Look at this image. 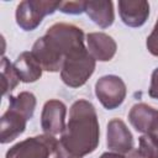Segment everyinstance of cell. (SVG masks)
Returning a JSON list of instances; mask_svg holds the SVG:
<instances>
[{"instance_id": "cell-7", "label": "cell", "mask_w": 158, "mask_h": 158, "mask_svg": "<svg viewBox=\"0 0 158 158\" xmlns=\"http://www.w3.org/2000/svg\"><path fill=\"white\" fill-rule=\"evenodd\" d=\"M65 115L67 106L64 102L57 99H52L44 102L41 114V127L44 133L56 136L62 135L65 130Z\"/></svg>"}, {"instance_id": "cell-6", "label": "cell", "mask_w": 158, "mask_h": 158, "mask_svg": "<svg viewBox=\"0 0 158 158\" xmlns=\"http://www.w3.org/2000/svg\"><path fill=\"white\" fill-rule=\"evenodd\" d=\"M126 94V84L117 75H104L95 83V95L107 110L117 109L123 102Z\"/></svg>"}, {"instance_id": "cell-20", "label": "cell", "mask_w": 158, "mask_h": 158, "mask_svg": "<svg viewBox=\"0 0 158 158\" xmlns=\"http://www.w3.org/2000/svg\"><path fill=\"white\" fill-rule=\"evenodd\" d=\"M148 94L151 98L158 100V68H156L151 77V85L148 89Z\"/></svg>"}, {"instance_id": "cell-23", "label": "cell", "mask_w": 158, "mask_h": 158, "mask_svg": "<svg viewBox=\"0 0 158 158\" xmlns=\"http://www.w3.org/2000/svg\"><path fill=\"white\" fill-rule=\"evenodd\" d=\"M152 133H154L156 135V137L158 138V122H157V125H156V127H154V130H153V132Z\"/></svg>"}, {"instance_id": "cell-17", "label": "cell", "mask_w": 158, "mask_h": 158, "mask_svg": "<svg viewBox=\"0 0 158 158\" xmlns=\"http://www.w3.org/2000/svg\"><path fill=\"white\" fill-rule=\"evenodd\" d=\"M138 153L143 158H158V138L154 133H143L138 139Z\"/></svg>"}, {"instance_id": "cell-2", "label": "cell", "mask_w": 158, "mask_h": 158, "mask_svg": "<svg viewBox=\"0 0 158 158\" xmlns=\"http://www.w3.org/2000/svg\"><path fill=\"white\" fill-rule=\"evenodd\" d=\"M84 49L83 30L72 23L58 22L33 43L31 53L43 70L56 73L62 70L67 58Z\"/></svg>"}, {"instance_id": "cell-22", "label": "cell", "mask_w": 158, "mask_h": 158, "mask_svg": "<svg viewBox=\"0 0 158 158\" xmlns=\"http://www.w3.org/2000/svg\"><path fill=\"white\" fill-rule=\"evenodd\" d=\"M126 157H127V158H143V157L138 153L137 149H132V151H130L128 153H126Z\"/></svg>"}, {"instance_id": "cell-9", "label": "cell", "mask_w": 158, "mask_h": 158, "mask_svg": "<svg viewBox=\"0 0 158 158\" xmlns=\"http://www.w3.org/2000/svg\"><path fill=\"white\" fill-rule=\"evenodd\" d=\"M118 14L128 27H141L149 16V4L144 0H120Z\"/></svg>"}, {"instance_id": "cell-14", "label": "cell", "mask_w": 158, "mask_h": 158, "mask_svg": "<svg viewBox=\"0 0 158 158\" xmlns=\"http://www.w3.org/2000/svg\"><path fill=\"white\" fill-rule=\"evenodd\" d=\"M85 12L90 17V20L101 28L110 27L115 20L114 4L110 0L86 1Z\"/></svg>"}, {"instance_id": "cell-3", "label": "cell", "mask_w": 158, "mask_h": 158, "mask_svg": "<svg viewBox=\"0 0 158 158\" xmlns=\"http://www.w3.org/2000/svg\"><path fill=\"white\" fill-rule=\"evenodd\" d=\"M95 59L88 52V48L80 51L65 59L62 70V81L70 88L83 86L95 70Z\"/></svg>"}, {"instance_id": "cell-19", "label": "cell", "mask_w": 158, "mask_h": 158, "mask_svg": "<svg viewBox=\"0 0 158 158\" xmlns=\"http://www.w3.org/2000/svg\"><path fill=\"white\" fill-rule=\"evenodd\" d=\"M146 46H147V49L151 54L158 57V20H157L151 35L147 37Z\"/></svg>"}, {"instance_id": "cell-11", "label": "cell", "mask_w": 158, "mask_h": 158, "mask_svg": "<svg viewBox=\"0 0 158 158\" xmlns=\"http://www.w3.org/2000/svg\"><path fill=\"white\" fill-rule=\"evenodd\" d=\"M28 118L16 109L9 107L1 116L0 126V142L9 143L23 133Z\"/></svg>"}, {"instance_id": "cell-15", "label": "cell", "mask_w": 158, "mask_h": 158, "mask_svg": "<svg viewBox=\"0 0 158 158\" xmlns=\"http://www.w3.org/2000/svg\"><path fill=\"white\" fill-rule=\"evenodd\" d=\"M36 104H37L36 96L30 91H21L15 96L10 95V98H9V107L19 110L28 120H31L33 116Z\"/></svg>"}, {"instance_id": "cell-5", "label": "cell", "mask_w": 158, "mask_h": 158, "mask_svg": "<svg viewBox=\"0 0 158 158\" xmlns=\"http://www.w3.org/2000/svg\"><path fill=\"white\" fill-rule=\"evenodd\" d=\"M54 136L43 133L26 138L14 144L5 154V158H49L57 147Z\"/></svg>"}, {"instance_id": "cell-1", "label": "cell", "mask_w": 158, "mask_h": 158, "mask_svg": "<svg viewBox=\"0 0 158 158\" xmlns=\"http://www.w3.org/2000/svg\"><path fill=\"white\" fill-rule=\"evenodd\" d=\"M100 142V127L94 105L84 99L73 102L69 120L60 135L54 158H83L93 153Z\"/></svg>"}, {"instance_id": "cell-4", "label": "cell", "mask_w": 158, "mask_h": 158, "mask_svg": "<svg viewBox=\"0 0 158 158\" xmlns=\"http://www.w3.org/2000/svg\"><path fill=\"white\" fill-rule=\"evenodd\" d=\"M62 1H44V0H25L16 7V23L23 31H33L42 22L43 17L52 15L59 10Z\"/></svg>"}, {"instance_id": "cell-12", "label": "cell", "mask_w": 158, "mask_h": 158, "mask_svg": "<svg viewBox=\"0 0 158 158\" xmlns=\"http://www.w3.org/2000/svg\"><path fill=\"white\" fill-rule=\"evenodd\" d=\"M128 121L137 132L151 133L158 122V110L144 102L135 104L128 112Z\"/></svg>"}, {"instance_id": "cell-8", "label": "cell", "mask_w": 158, "mask_h": 158, "mask_svg": "<svg viewBox=\"0 0 158 158\" xmlns=\"http://www.w3.org/2000/svg\"><path fill=\"white\" fill-rule=\"evenodd\" d=\"M106 144L111 152L126 154L133 149V137L121 118H112L107 123Z\"/></svg>"}, {"instance_id": "cell-13", "label": "cell", "mask_w": 158, "mask_h": 158, "mask_svg": "<svg viewBox=\"0 0 158 158\" xmlns=\"http://www.w3.org/2000/svg\"><path fill=\"white\" fill-rule=\"evenodd\" d=\"M14 68L17 73L20 81L35 83L42 77V67L30 52H22L14 62Z\"/></svg>"}, {"instance_id": "cell-18", "label": "cell", "mask_w": 158, "mask_h": 158, "mask_svg": "<svg viewBox=\"0 0 158 158\" xmlns=\"http://www.w3.org/2000/svg\"><path fill=\"white\" fill-rule=\"evenodd\" d=\"M86 1H62L59 11L69 15H79L85 11Z\"/></svg>"}, {"instance_id": "cell-16", "label": "cell", "mask_w": 158, "mask_h": 158, "mask_svg": "<svg viewBox=\"0 0 158 158\" xmlns=\"http://www.w3.org/2000/svg\"><path fill=\"white\" fill-rule=\"evenodd\" d=\"M20 79L11 63L5 56L1 58V84H2V96L10 94L19 84Z\"/></svg>"}, {"instance_id": "cell-21", "label": "cell", "mask_w": 158, "mask_h": 158, "mask_svg": "<svg viewBox=\"0 0 158 158\" xmlns=\"http://www.w3.org/2000/svg\"><path fill=\"white\" fill-rule=\"evenodd\" d=\"M100 158H127L126 154H120L115 152H105L100 156Z\"/></svg>"}, {"instance_id": "cell-10", "label": "cell", "mask_w": 158, "mask_h": 158, "mask_svg": "<svg viewBox=\"0 0 158 158\" xmlns=\"http://www.w3.org/2000/svg\"><path fill=\"white\" fill-rule=\"evenodd\" d=\"M88 52L95 60L109 62L116 54L117 44L115 40L104 32H90L86 35Z\"/></svg>"}]
</instances>
